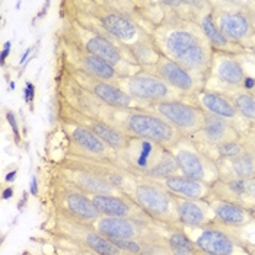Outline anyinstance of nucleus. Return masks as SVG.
I'll list each match as a JSON object with an SVG mask.
<instances>
[{"instance_id":"nucleus-35","label":"nucleus","mask_w":255,"mask_h":255,"mask_svg":"<svg viewBox=\"0 0 255 255\" xmlns=\"http://www.w3.org/2000/svg\"><path fill=\"white\" fill-rule=\"evenodd\" d=\"M251 213H253V216H254V219H255V207L254 209H251Z\"/></svg>"},{"instance_id":"nucleus-14","label":"nucleus","mask_w":255,"mask_h":255,"mask_svg":"<svg viewBox=\"0 0 255 255\" xmlns=\"http://www.w3.org/2000/svg\"><path fill=\"white\" fill-rule=\"evenodd\" d=\"M150 72L157 75L182 99L196 98L200 92L207 89V83L210 80L209 76L194 73L165 56H160Z\"/></svg>"},{"instance_id":"nucleus-16","label":"nucleus","mask_w":255,"mask_h":255,"mask_svg":"<svg viewBox=\"0 0 255 255\" xmlns=\"http://www.w3.org/2000/svg\"><path fill=\"white\" fill-rule=\"evenodd\" d=\"M56 172L72 185L88 196H102V194H121L123 191L113 185L105 178L99 177L92 171L80 166L72 159L63 156L56 163Z\"/></svg>"},{"instance_id":"nucleus-25","label":"nucleus","mask_w":255,"mask_h":255,"mask_svg":"<svg viewBox=\"0 0 255 255\" xmlns=\"http://www.w3.org/2000/svg\"><path fill=\"white\" fill-rule=\"evenodd\" d=\"M172 196L181 200H210L213 197V188L209 184L184 177L181 174L159 181Z\"/></svg>"},{"instance_id":"nucleus-1","label":"nucleus","mask_w":255,"mask_h":255,"mask_svg":"<svg viewBox=\"0 0 255 255\" xmlns=\"http://www.w3.org/2000/svg\"><path fill=\"white\" fill-rule=\"evenodd\" d=\"M67 10L91 22L126 51L147 42H155L153 26L138 10L137 1L120 0H70L63 1Z\"/></svg>"},{"instance_id":"nucleus-6","label":"nucleus","mask_w":255,"mask_h":255,"mask_svg":"<svg viewBox=\"0 0 255 255\" xmlns=\"http://www.w3.org/2000/svg\"><path fill=\"white\" fill-rule=\"evenodd\" d=\"M212 18L217 29L234 44L245 50L255 45L247 1H212Z\"/></svg>"},{"instance_id":"nucleus-26","label":"nucleus","mask_w":255,"mask_h":255,"mask_svg":"<svg viewBox=\"0 0 255 255\" xmlns=\"http://www.w3.org/2000/svg\"><path fill=\"white\" fill-rule=\"evenodd\" d=\"M194 101H196V105H198L206 114L228 120V121L234 123L235 126L236 121L241 118L231 97L228 94H225V92L204 89L203 92H200L197 95Z\"/></svg>"},{"instance_id":"nucleus-37","label":"nucleus","mask_w":255,"mask_h":255,"mask_svg":"<svg viewBox=\"0 0 255 255\" xmlns=\"http://www.w3.org/2000/svg\"><path fill=\"white\" fill-rule=\"evenodd\" d=\"M123 255H128V254H123Z\"/></svg>"},{"instance_id":"nucleus-32","label":"nucleus","mask_w":255,"mask_h":255,"mask_svg":"<svg viewBox=\"0 0 255 255\" xmlns=\"http://www.w3.org/2000/svg\"><path fill=\"white\" fill-rule=\"evenodd\" d=\"M247 10H248L250 19H251L253 28L255 31V1H247Z\"/></svg>"},{"instance_id":"nucleus-29","label":"nucleus","mask_w":255,"mask_h":255,"mask_svg":"<svg viewBox=\"0 0 255 255\" xmlns=\"http://www.w3.org/2000/svg\"><path fill=\"white\" fill-rule=\"evenodd\" d=\"M239 117L255 124V97L247 89H239L229 95Z\"/></svg>"},{"instance_id":"nucleus-30","label":"nucleus","mask_w":255,"mask_h":255,"mask_svg":"<svg viewBox=\"0 0 255 255\" xmlns=\"http://www.w3.org/2000/svg\"><path fill=\"white\" fill-rule=\"evenodd\" d=\"M247 147H248V144H245L242 138L223 143V144L217 146L216 149H215V152H216V162L217 160H226V159H232V157L238 156Z\"/></svg>"},{"instance_id":"nucleus-5","label":"nucleus","mask_w":255,"mask_h":255,"mask_svg":"<svg viewBox=\"0 0 255 255\" xmlns=\"http://www.w3.org/2000/svg\"><path fill=\"white\" fill-rule=\"evenodd\" d=\"M53 234L66 244L82 248L98 255H123L117 247L101 232H98L92 225L80 222L78 219L67 216L61 212L53 210L51 216Z\"/></svg>"},{"instance_id":"nucleus-18","label":"nucleus","mask_w":255,"mask_h":255,"mask_svg":"<svg viewBox=\"0 0 255 255\" xmlns=\"http://www.w3.org/2000/svg\"><path fill=\"white\" fill-rule=\"evenodd\" d=\"M56 110H57V117L69 118L75 123H79L80 126L91 130L95 136H98L104 143H107L116 152L124 150L130 141V137L123 134L120 130L114 128L113 126L107 124L105 121L91 117V116H86V114H82L76 110H73L72 107H69L67 104L57 101V99H56Z\"/></svg>"},{"instance_id":"nucleus-34","label":"nucleus","mask_w":255,"mask_h":255,"mask_svg":"<svg viewBox=\"0 0 255 255\" xmlns=\"http://www.w3.org/2000/svg\"><path fill=\"white\" fill-rule=\"evenodd\" d=\"M250 92H251V94L255 97V79L253 80V88H251V91H250Z\"/></svg>"},{"instance_id":"nucleus-2","label":"nucleus","mask_w":255,"mask_h":255,"mask_svg":"<svg viewBox=\"0 0 255 255\" xmlns=\"http://www.w3.org/2000/svg\"><path fill=\"white\" fill-rule=\"evenodd\" d=\"M163 19L152 31L159 53L194 73L210 78L215 51L198 22L172 10L163 9Z\"/></svg>"},{"instance_id":"nucleus-31","label":"nucleus","mask_w":255,"mask_h":255,"mask_svg":"<svg viewBox=\"0 0 255 255\" xmlns=\"http://www.w3.org/2000/svg\"><path fill=\"white\" fill-rule=\"evenodd\" d=\"M64 254L66 255H98V254H95V253H91V251L82 250V248L72 247V245H69V250H64Z\"/></svg>"},{"instance_id":"nucleus-28","label":"nucleus","mask_w":255,"mask_h":255,"mask_svg":"<svg viewBox=\"0 0 255 255\" xmlns=\"http://www.w3.org/2000/svg\"><path fill=\"white\" fill-rule=\"evenodd\" d=\"M220 179H253L255 178V149L247 147L241 155L217 160Z\"/></svg>"},{"instance_id":"nucleus-20","label":"nucleus","mask_w":255,"mask_h":255,"mask_svg":"<svg viewBox=\"0 0 255 255\" xmlns=\"http://www.w3.org/2000/svg\"><path fill=\"white\" fill-rule=\"evenodd\" d=\"M91 198H92V201H94V204H95L101 216L152 220L126 193L92 196Z\"/></svg>"},{"instance_id":"nucleus-22","label":"nucleus","mask_w":255,"mask_h":255,"mask_svg":"<svg viewBox=\"0 0 255 255\" xmlns=\"http://www.w3.org/2000/svg\"><path fill=\"white\" fill-rule=\"evenodd\" d=\"M177 212L179 225L185 229H200L216 222L215 212L209 200L177 198Z\"/></svg>"},{"instance_id":"nucleus-10","label":"nucleus","mask_w":255,"mask_h":255,"mask_svg":"<svg viewBox=\"0 0 255 255\" xmlns=\"http://www.w3.org/2000/svg\"><path fill=\"white\" fill-rule=\"evenodd\" d=\"M116 85L126 95L136 101L140 108L149 104L182 99L157 75L144 69H140L137 73L130 76H121Z\"/></svg>"},{"instance_id":"nucleus-15","label":"nucleus","mask_w":255,"mask_h":255,"mask_svg":"<svg viewBox=\"0 0 255 255\" xmlns=\"http://www.w3.org/2000/svg\"><path fill=\"white\" fill-rule=\"evenodd\" d=\"M168 149L150 140L130 138L127 147L118 152L120 163L133 175L144 178L166 155Z\"/></svg>"},{"instance_id":"nucleus-23","label":"nucleus","mask_w":255,"mask_h":255,"mask_svg":"<svg viewBox=\"0 0 255 255\" xmlns=\"http://www.w3.org/2000/svg\"><path fill=\"white\" fill-rule=\"evenodd\" d=\"M212 78H216L222 85L228 86L229 89L239 91L245 88V82L248 76L244 70V66L235 56L215 53L210 72V79Z\"/></svg>"},{"instance_id":"nucleus-7","label":"nucleus","mask_w":255,"mask_h":255,"mask_svg":"<svg viewBox=\"0 0 255 255\" xmlns=\"http://www.w3.org/2000/svg\"><path fill=\"white\" fill-rule=\"evenodd\" d=\"M60 130L66 138V152L64 155L85 157V159H98V160H113L118 162V152L104 143L91 130L75 123L69 118L57 117Z\"/></svg>"},{"instance_id":"nucleus-11","label":"nucleus","mask_w":255,"mask_h":255,"mask_svg":"<svg viewBox=\"0 0 255 255\" xmlns=\"http://www.w3.org/2000/svg\"><path fill=\"white\" fill-rule=\"evenodd\" d=\"M146 111L156 114L157 117L169 123L175 130H178L182 137H194L201 130L206 113L193 102L187 99H172L165 102L149 104L141 107Z\"/></svg>"},{"instance_id":"nucleus-33","label":"nucleus","mask_w":255,"mask_h":255,"mask_svg":"<svg viewBox=\"0 0 255 255\" xmlns=\"http://www.w3.org/2000/svg\"><path fill=\"white\" fill-rule=\"evenodd\" d=\"M247 54H251L253 57H255V45L254 47H251L250 50H247Z\"/></svg>"},{"instance_id":"nucleus-17","label":"nucleus","mask_w":255,"mask_h":255,"mask_svg":"<svg viewBox=\"0 0 255 255\" xmlns=\"http://www.w3.org/2000/svg\"><path fill=\"white\" fill-rule=\"evenodd\" d=\"M61 64L67 69L69 75L73 78V80L79 86H82L85 91H88L91 95H94L99 101H102L108 105H113V107H118V108H140L137 102L133 101L128 95H126L116 83L91 76V75L83 73L76 69H72V67L66 66L64 63H61Z\"/></svg>"},{"instance_id":"nucleus-4","label":"nucleus","mask_w":255,"mask_h":255,"mask_svg":"<svg viewBox=\"0 0 255 255\" xmlns=\"http://www.w3.org/2000/svg\"><path fill=\"white\" fill-rule=\"evenodd\" d=\"M124 193L153 222L171 228H181L178 220L177 198L159 181L136 177Z\"/></svg>"},{"instance_id":"nucleus-9","label":"nucleus","mask_w":255,"mask_h":255,"mask_svg":"<svg viewBox=\"0 0 255 255\" xmlns=\"http://www.w3.org/2000/svg\"><path fill=\"white\" fill-rule=\"evenodd\" d=\"M171 152L177 160L181 175L209 185H213L220 179V171L216 160L200 149L191 138L184 137L171 149Z\"/></svg>"},{"instance_id":"nucleus-12","label":"nucleus","mask_w":255,"mask_h":255,"mask_svg":"<svg viewBox=\"0 0 255 255\" xmlns=\"http://www.w3.org/2000/svg\"><path fill=\"white\" fill-rule=\"evenodd\" d=\"M51 200L54 210L78 219L80 222L92 225L101 216L91 196L80 191L69 181L60 177L59 174H56L54 184L51 187Z\"/></svg>"},{"instance_id":"nucleus-19","label":"nucleus","mask_w":255,"mask_h":255,"mask_svg":"<svg viewBox=\"0 0 255 255\" xmlns=\"http://www.w3.org/2000/svg\"><path fill=\"white\" fill-rule=\"evenodd\" d=\"M239 138H242L241 131L238 130V127L234 123L219 118L216 116L206 114L201 130L194 137H191V140L200 149L209 147V149L215 150L217 146H220L223 143L239 140Z\"/></svg>"},{"instance_id":"nucleus-21","label":"nucleus","mask_w":255,"mask_h":255,"mask_svg":"<svg viewBox=\"0 0 255 255\" xmlns=\"http://www.w3.org/2000/svg\"><path fill=\"white\" fill-rule=\"evenodd\" d=\"M213 197L236 203L248 210L255 207V178L253 179H219L212 185Z\"/></svg>"},{"instance_id":"nucleus-24","label":"nucleus","mask_w":255,"mask_h":255,"mask_svg":"<svg viewBox=\"0 0 255 255\" xmlns=\"http://www.w3.org/2000/svg\"><path fill=\"white\" fill-rule=\"evenodd\" d=\"M196 20L198 22V25L201 26L206 38L209 39V42H210V45H212V48H213L215 53L228 54V56H235V57L247 54V50L245 48H242V47L234 44L232 41H229L216 28V25L213 22V18H212V1H210V6L207 9H204L201 13L197 15Z\"/></svg>"},{"instance_id":"nucleus-8","label":"nucleus","mask_w":255,"mask_h":255,"mask_svg":"<svg viewBox=\"0 0 255 255\" xmlns=\"http://www.w3.org/2000/svg\"><path fill=\"white\" fill-rule=\"evenodd\" d=\"M59 61L91 76L116 83L121 78L113 66L83 50L63 28L59 32Z\"/></svg>"},{"instance_id":"nucleus-13","label":"nucleus","mask_w":255,"mask_h":255,"mask_svg":"<svg viewBox=\"0 0 255 255\" xmlns=\"http://www.w3.org/2000/svg\"><path fill=\"white\" fill-rule=\"evenodd\" d=\"M190 239L194 242L198 253L206 255H250L248 248L229 228L219 225L217 222L200 229L187 231L182 228Z\"/></svg>"},{"instance_id":"nucleus-3","label":"nucleus","mask_w":255,"mask_h":255,"mask_svg":"<svg viewBox=\"0 0 255 255\" xmlns=\"http://www.w3.org/2000/svg\"><path fill=\"white\" fill-rule=\"evenodd\" d=\"M63 29L75 39L83 50L107 61L110 66H113L120 76H130L140 70V67L128 60L126 51L114 39L110 38L107 34H104L91 22L80 18L79 15L67 9H64Z\"/></svg>"},{"instance_id":"nucleus-27","label":"nucleus","mask_w":255,"mask_h":255,"mask_svg":"<svg viewBox=\"0 0 255 255\" xmlns=\"http://www.w3.org/2000/svg\"><path fill=\"white\" fill-rule=\"evenodd\" d=\"M209 201L215 212L216 222L225 228H229V229L244 228L255 220L251 210H248L236 203L215 198V197H212Z\"/></svg>"},{"instance_id":"nucleus-36","label":"nucleus","mask_w":255,"mask_h":255,"mask_svg":"<svg viewBox=\"0 0 255 255\" xmlns=\"http://www.w3.org/2000/svg\"><path fill=\"white\" fill-rule=\"evenodd\" d=\"M198 255H206V254H201V253H198Z\"/></svg>"}]
</instances>
